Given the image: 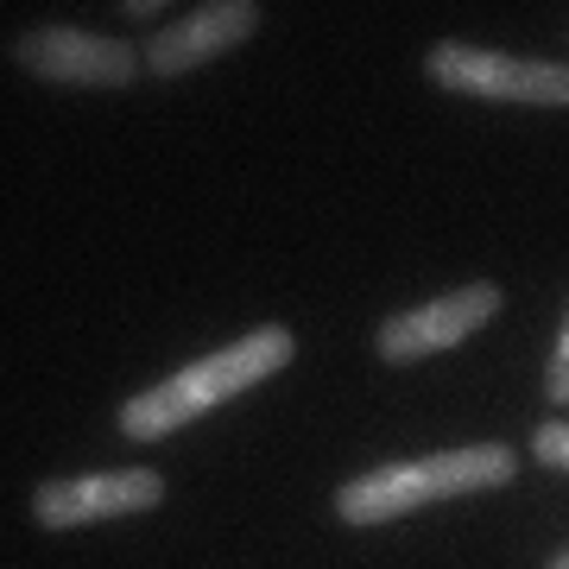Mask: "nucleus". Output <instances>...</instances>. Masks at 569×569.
Segmentation results:
<instances>
[{
  "label": "nucleus",
  "mask_w": 569,
  "mask_h": 569,
  "mask_svg": "<svg viewBox=\"0 0 569 569\" xmlns=\"http://www.w3.org/2000/svg\"><path fill=\"white\" fill-rule=\"evenodd\" d=\"M291 355H298V336H291L284 323L247 329L241 342L216 348V355H203V361H183L178 373H164L152 392L127 399L121 406V437L127 443H164L171 430L197 425V418H209L216 406L266 387L272 373L291 367Z\"/></svg>",
  "instance_id": "nucleus-1"
},
{
  "label": "nucleus",
  "mask_w": 569,
  "mask_h": 569,
  "mask_svg": "<svg viewBox=\"0 0 569 569\" xmlns=\"http://www.w3.org/2000/svg\"><path fill=\"white\" fill-rule=\"evenodd\" d=\"M512 475H519V449L507 443H468L443 449V456H418V462H380L336 488V519L342 526H387V519H406V512L437 507V500L507 488Z\"/></svg>",
  "instance_id": "nucleus-2"
},
{
  "label": "nucleus",
  "mask_w": 569,
  "mask_h": 569,
  "mask_svg": "<svg viewBox=\"0 0 569 569\" xmlns=\"http://www.w3.org/2000/svg\"><path fill=\"white\" fill-rule=\"evenodd\" d=\"M425 77L449 96H475V102H526V108H569V63L545 58H507V51H481V44H430Z\"/></svg>",
  "instance_id": "nucleus-3"
},
{
  "label": "nucleus",
  "mask_w": 569,
  "mask_h": 569,
  "mask_svg": "<svg viewBox=\"0 0 569 569\" xmlns=\"http://www.w3.org/2000/svg\"><path fill=\"white\" fill-rule=\"evenodd\" d=\"M13 63L39 82H63V89H127L146 70V58L121 39L82 32V26H39L13 39Z\"/></svg>",
  "instance_id": "nucleus-4"
},
{
  "label": "nucleus",
  "mask_w": 569,
  "mask_h": 569,
  "mask_svg": "<svg viewBox=\"0 0 569 569\" xmlns=\"http://www.w3.org/2000/svg\"><path fill=\"white\" fill-rule=\"evenodd\" d=\"M500 310H507V291H500L493 279H475V284H462V291H449V298H430V305H418V310L387 317L380 336H373V355L392 361V367L430 361V355L468 342L475 329H488Z\"/></svg>",
  "instance_id": "nucleus-5"
},
{
  "label": "nucleus",
  "mask_w": 569,
  "mask_h": 569,
  "mask_svg": "<svg viewBox=\"0 0 569 569\" xmlns=\"http://www.w3.org/2000/svg\"><path fill=\"white\" fill-rule=\"evenodd\" d=\"M164 500L159 468H96V475H70V481H44L32 493V519L44 531L96 526V519H127V512H152Z\"/></svg>",
  "instance_id": "nucleus-6"
},
{
  "label": "nucleus",
  "mask_w": 569,
  "mask_h": 569,
  "mask_svg": "<svg viewBox=\"0 0 569 569\" xmlns=\"http://www.w3.org/2000/svg\"><path fill=\"white\" fill-rule=\"evenodd\" d=\"M253 32H260V7H253V0H209L197 13L171 20L164 32H152L140 58H146L152 77H183V70L209 63L216 51H228V44L253 39Z\"/></svg>",
  "instance_id": "nucleus-7"
},
{
  "label": "nucleus",
  "mask_w": 569,
  "mask_h": 569,
  "mask_svg": "<svg viewBox=\"0 0 569 569\" xmlns=\"http://www.w3.org/2000/svg\"><path fill=\"white\" fill-rule=\"evenodd\" d=\"M545 399H550V406H569V305H563L557 348H550V361H545Z\"/></svg>",
  "instance_id": "nucleus-8"
},
{
  "label": "nucleus",
  "mask_w": 569,
  "mask_h": 569,
  "mask_svg": "<svg viewBox=\"0 0 569 569\" xmlns=\"http://www.w3.org/2000/svg\"><path fill=\"white\" fill-rule=\"evenodd\" d=\"M531 456L545 468H569V418H550V425L531 430Z\"/></svg>",
  "instance_id": "nucleus-9"
},
{
  "label": "nucleus",
  "mask_w": 569,
  "mask_h": 569,
  "mask_svg": "<svg viewBox=\"0 0 569 569\" xmlns=\"http://www.w3.org/2000/svg\"><path fill=\"white\" fill-rule=\"evenodd\" d=\"M550 569H569V550H563V557H557V563H550Z\"/></svg>",
  "instance_id": "nucleus-10"
}]
</instances>
